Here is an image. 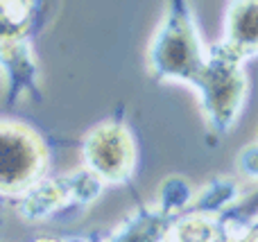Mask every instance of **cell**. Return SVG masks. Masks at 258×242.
<instances>
[{"label":"cell","mask_w":258,"mask_h":242,"mask_svg":"<svg viewBox=\"0 0 258 242\" xmlns=\"http://www.w3.org/2000/svg\"><path fill=\"white\" fill-rule=\"evenodd\" d=\"M240 163H242V170L245 172H249V175H258V147L242 154Z\"/></svg>","instance_id":"8992f818"},{"label":"cell","mask_w":258,"mask_h":242,"mask_svg":"<svg viewBox=\"0 0 258 242\" xmlns=\"http://www.w3.org/2000/svg\"><path fill=\"white\" fill-rule=\"evenodd\" d=\"M229 54L245 57L258 52V0H240L233 5L227 23Z\"/></svg>","instance_id":"5b68a950"},{"label":"cell","mask_w":258,"mask_h":242,"mask_svg":"<svg viewBox=\"0 0 258 242\" xmlns=\"http://www.w3.org/2000/svg\"><path fill=\"white\" fill-rule=\"evenodd\" d=\"M86 158L100 177L122 181L132 170V143L120 127H98L89 136Z\"/></svg>","instance_id":"277c9868"},{"label":"cell","mask_w":258,"mask_h":242,"mask_svg":"<svg viewBox=\"0 0 258 242\" xmlns=\"http://www.w3.org/2000/svg\"><path fill=\"white\" fill-rule=\"evenodd\" d=\"M233 54L218 57L209 68L202 72V86L206 95V109L209 113L213 111V118L222 125H231V118L236 116V107L242 98V82L240 70L236 68Z\"/></svg>","instance_id":"3957f363"},{"label":"cell","mask_w":258,"mask_h":242,"mask_svg":"<svg viewBox=\"0 0 258 242\" xmlns=\"http://www.w3.org/2000/svg\"><path fill=\"white\" fill-rule=\"evenodd\" d=\"M16 125H0V190L16 193L39 172V145H32L30 131Z\"/></svg>","instance_id":"6da1fadb"},{"label":"cell","mask_w":258,"mask_h":242,"mask_svg":"<svg viewBox=\"0 0 258 242\" xmlns=\"http://www.w3.org/2000/svg\"><path fill=\"white\" fill-rule=\"evenodd\" d=\"M154 63L161 72L172 77H190L200 75L202 59L197 54V41L190 23L183 16H177L165 27L163 36L154 48Z\"/></svg>","instance_id":"7a4b0ae2"}]
</instances>
